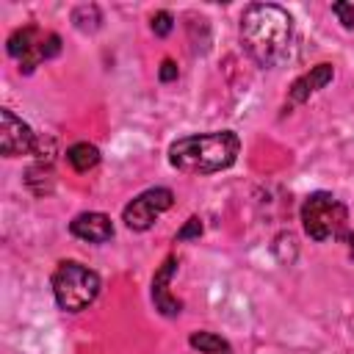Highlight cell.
Here are the masks:
<instances>
[{"label":"cell","instance_id":"6da1fadb","mask_svg":"<svg viewBox=\"0 0 354 354\" xmlns=\"http://www.w3.org/2000/svg\"><path fill=\"white\" fill-rule=\"evenodd\" d=\"M293 39V19L282 6L254 3L241 14V44L257 66H277Z\"/></svg>","mask_w":354,"mask_h":354},{"label":"cell","instance_id":"7c38bea8","mask_svg":"<svg viewBox=\"0 0 354 354\" xmlns=\"http://www.w3.org/2000/svg\"><path fill=\"white\" fill-rule=\"evenodd\" d=\"M188 346H191V354H232L230 343L213 332H194L188 337Z\"/></svg>","mask_w":354,"mask_h":354},{"label":"cell","instance_id":"8fae6325","mask_svg":"<svg viewBox=\"0 0 354 354\" xmlns=\"http://www.w3.org/2000/svg\"><path fill=\"white\" fill-rule=\"evenodd\" d=\"M66 160H69V166L75 171L83 174V171H91L100 163V149L94 144H88V141H77V144H72L66 149Z\"/></svg>","mask_w":354,"mask_h":354},{"label":"cell","instance_id":"e0dca14e","mask_svg":"<svg viewBox=\"0 0 354 354\" xmlns=\"http://www.w3.org/2000/svg\"><path fill=\"white\" fill-rule=\"evenodd\" d=\"M158 77H160L163 83H169V80H174V77H177V64H174L171 58H166V61L160 64V72H158Z\"/></svg>","mask_w":354,"mask_h":354},{"label":"cell","instance_id":"ba28073f","mask_svg":"<svg viewBox=\"0 0 354 354\" xmlns=\"http://www.w3.org/2000/svg\"><path fill=\"white\" fill-rule=\"evenodd\" d=\"M69 232L80 241H88V243H105L113 238V221L105 216V213H77L69 224Z\"/></svg>","mask_w":354,"mask_h":354},{"label":"cell","instance_id":"5bb4252c","mask_svg":"<svg viewBox=\"0 0 354 354\" xmlns=\"http://www.w3.org/2000/svg\"><path fill=\"white\" fill-rule=\"evenodd\" d=\"M171 28H174V19H171L169 11H158V14L152 17V33H155V36H169Z\"/></svg>","mask_w":354,"mask_h":354},{"label":"cell","instance_id":"30bf717a","mask_svg":"<svg viewBox=\"0 0 354 354\" xmlns=\"http://www.w3.org/2000/svg\"><path fill=\"white\" fill-rule=\"evenodd\" d=\"M332 77H335L332 64H318V66H313L310 72H304V75L290 86V102H304L310 94H315L318 88L329 86Z\"/></svg>","mask_w":354,"mask_h":354},{"label":"cell","instance_id":"9c48e42d","mask_svg":"<svg viewBox=\"0 0 354 354\" xmlns=\"http://www.w3.org/2000/svg\"><path fill=\"white\" fill-rule=\"evenodd\" d=\"M174 271H177V257H166V263L152 277V301H155V310H160L169 318L180 315V310H183V304L174 296H169V279H171Z\"/></svg>","mask_w":354,"mask_h":354},{"label":"cell","instance_id":"8992f818","mask_svg":"<svg viewBox=\"0 0 354 354\" xmlns=\"http://www.w3.org/2000/svg\"><path fill=\"white\" fill-rule=\"evenodd\" d=\"M174 205V194L169 188H149L144 194H138L130 205H124L122 210V221L127 224V230L133 232H144L149 230L160 213H166Z\"/></svg>","mask_w":354,"mask_h":354},{"label":"cell","instance_id":"52a82bcc","mask_svg":"<svg viewBox=\"0 0 354 354\" xmlns=\"http://www.w3.org/2000/svg\"><path fill=\"white\" fill-rule=\"evenodd\" d=\"M0 149L6 158H19L36 152V133L11 108L0 111Z\"/></svg>","mask_w":354,"mask_h":354},{"label":"cell","instance_id":"5b68a950","mask_svg":"<svg viewBox=\"0 0 354 354\" xmlns=\"http://www.w3.org/2000/svg\"><path fill=\"white\" fill-rule=\"evenodd\" d=\"M61 53L58 33H44L36 25H25L8 36V55L19 61L22 72H33L41 61L55 58Z\"/></svg>","mask_w":354,"mask_h":354},{"label":"cell","instance_id":"277c9868","mask_svg":"<svg viewBox=\"0 0 354 354\" xmlns=\"http://www.w3.org/2000/svg\"><path fill=\"white\" fill-rule=\"evenodd\" d=\"M301 227L313 241H337L346 235L348 210L337 196L315 191L301 202Z\"/></svg>","mask_w":354,"mask_h":354},{"label":"cell","instance_id":"3957f363","mask_svg":"<svg viewBox=\"0 0 354 354\" xmlns=\"http://www.w3.org/2000/svg\"><path fill=\"white\" fill-rule=\"evenodd\" d=\"M97 293H100V274L97 271H91L88 266L75 263V260L58 263V268L53 274V296H55L61 310L80 313L97 299Z\"/></svg>","mask_w":354,"mask_h":354},{"label":"cell","instance_id":"2e32d148","mask_svg":"<svg viewBox=\"0 0 354 354\" xmlns=\"http://www.w3.org/2000/svg\"><path fill=\"white\" fill-rule=\"evenodd\" d=\"M199 235H202V221L194 216V218H188L185 227L177 232V241H191V238H199Z\"/></svg>","mask_w":354,"mask_h":354},{"label":"cell","instance_id":"4fadbf2b","mask_svg":"<svg viewBox=\"0 0 354 354\" xmlns=\"http://www.w3.org/2000/svg\"><path fill=\"white\" fill-rule=\"evenodd\" d=\"M72 22H75L77 30L91 33V30L100 28L102 17H100V8H97V6H77V8L72 11Z\"/></svg>","mask_w":354,"mask_h":354},{"label":"cell","instance_id":"7a4b0ae2","mask_svg":"<svg viewBox=\"0 0 354 354\" xmlns=\"http://www.w3.org/2000/svg\"><path fill=\"white\" fill-rule=\"evenodd\" d=\"M241 141L232 130L183 136L169 147V163L185 174H213L235 163Z\"/></svg>","mask_w":354,"mask_h":354},{"label":"cell","instance_id":"9a60e30c","mask_svg":"<svg viewBox=\"0 0 354 354\" xmlns=\"http://www.w3.org/2000/svg\"><path fill=\"white\" fill-rule=\"evenodd\" d=\"M332 14L340 19L343 28H354V6L351 3H335L332 6Z\"/></svg>","mask_w":354,"mask_h":354},{"label":"cell","instance_id":"ac0fdd59","mask_svg":"<svg viewBox=\"0 0 354 354\" xmlns=\"http://www.w3.org/2000/svg\"><path fill=\"white\" fill-rule=\"evenodd\" d=\"M346 241L351 243V257H354V235H346Z\"/></svg>","mask_w":354,"mask_h":354}]
</instances>
